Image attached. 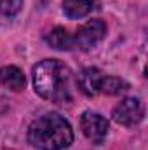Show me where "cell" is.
<instances>
[{
	"label": "cell",
	"instance_id": "6da1fadb",
	"mask_svg": "<svg viewBox=\"0 0 148 150\" xmlns=\"http://www.w3.org/2000/svg\"><path fill=\"white\" fill-rule=\"evenodd\" d=\"M33 86L44 100L63 103L72 100L73 75L61 61L44 59L33 68Z\"/></svg>",
	"mask_w": 148,
	"mask_h": 150
},
{
	"label": "cell",
	"instance_id": "7a4b0ae2",
	"mask_svg": "<svg viewBox=\"0 0 148 150\" xmlns=\"http://www.w3.org/2000/svg\"><path fill=\"white\" fill-rule=\"evenodd\" d=\"M28 140L38 150H63L73 142V131L65 117L47 113L32 122Z\"/></svg>",
	"mask_w": 148,
	"mask_h": 150
},
{
	"label": "cell",
	"instance_id": "3957f363",
	"mask_svg": "<svg viewBox=\"0 0 148 150\" xmlns=\"http://www.w3.org/2000/svg\"><path fill=\"white\" fill-rule=\"evenodd\" d=\"M106 33V25L101 19H91L72 33V47L80 51H89L99 44Z\"/></svg>",
	"mask_w": 148,
	"mask_h": 150
},
{
	"label": "cell",
	"instance_id": "277c9868",
	"mask_svg": "<svg viewBox=\"0 0 148 150\" xmlns=\"http://www.w3.org/2000/svg\"><path fill=\"white\" fill-rule=\"evenodd\" d=\"M145 108L138 98H125L113 108V119L122 126H136L143 120Z\"/></svg>",
	"mask_w": 148,
	"mask_h": 150
},
{
	"label": "cell",
	"instance_id": "5b68a950",
	"mask_svg": "<svg viewBox=\"0 0 148 150\" xmlns=\"http://www.w3.org/2000/svg\"><path fill=\"white\" fill-rule=\"evenodd\" d=\"M80 127L87 140L101 143L108 134V120L96 112H84L80 119Z\"/></svg>",
	"mask_w": 148,
	"mask_h": 150
},
{
	"label": "cell",
	"instance_id": "8992f818",
	"mask_svg": "<svg viewBox=\"0 0 148 150\" xmlns=\"http://www.w3.org/2000/svg\"><path fill=\"white\" fill-rule=\"evenodd\" d=\"M106 77L108 75H105L98 68H85L80 72L78 79H77V84L82 89V93H85L87 96H96V94L105 91Z\"/></svg>",
	"mask_w": 148,
	"mask_h": 150
},
{
	"label": "cell",
	"instance_id": "52a82bcc",
	"mask_svg": "<svg viewBox=\"0 0 148 150\" xmlns=\"http://www.w3.org/2000/svg\"><path fill=\"white\" fill-rule=\"evenodd\" d=\"M99 9V0H65L63 11L70 19H80Z\"/></svg>",
	"mask_w": 148,
	"mask_h": 150
},
{
	"label": "cell",
	"instance_id": "ba28073f",
	"mask_svg": "<svg viewBox=\"0 0 148 150\" xmlns=\"http://www.w3.org/2000/svg\"><path fill=\"white\" fill-rule=\"evenodd\" d=\"M0 84L11 91H21L26 84V79L18 67H4L0 70Z\"/></svg>",
	"mask_w": 148,
	"mask_h": 150
},
{
	"label": "cell",
	"instance_id": "9c48e42d",
	"mask_svg": "<svg viewBox=\"0 0 148 150\" xmlns=\"http://www.w3.org/2000/svg\"><path fill=\"white\" fill-rule=\"evenodd\" d=\"M45 40H47V44H49L51 47H54V49H66V51L73 49V47H72V33H70L66 28H63V26L52 28V30L45 35Z\"/></svg>",
	"mask_w": 148,
	"mask_h": 150
},
{
	"label": "cell",
	"instance_id": "30bf717a",
	"mask_svg": "<svg viewBox=\"0 0 148 150\" xmlns=\"http://www.w3.org/2000/svg\"><path fill=\"white\" fill-rule=\"evenodd\" d=\"M23 7V0H0V12L4 16H16Z\"/></svg>",
	"mask_w": 148,
	"mask_h": 150
}]
</instances>
